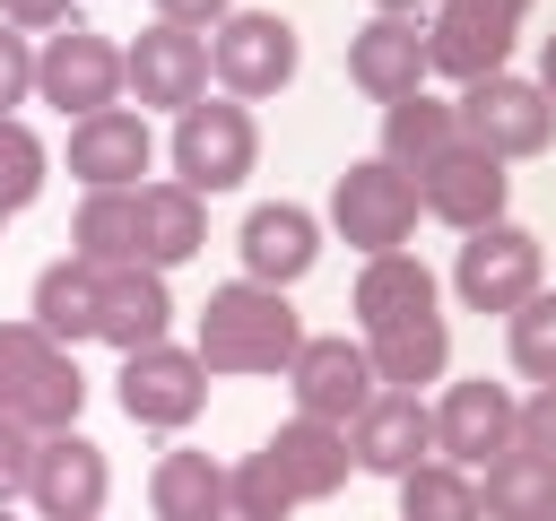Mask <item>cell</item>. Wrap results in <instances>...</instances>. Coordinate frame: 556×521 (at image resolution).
Returning <instances> with one entry per match:
<instances>
[{
	"label": "cell",
	"instance_id": "1",
	"mask_svg": "<svg viewBox=\"0 0 556 521\" xmlns=\"http://www.w3.org/2000/svg\"><path fill=\"white\" fill-rule=\"evenodd\" d=\"M304 347V321H295V304L278 295V287H252V278H235V287H217L208 304H200V365L208 373H287V356Z\"/></svg>",
	"mask_w": 556,
	"mask_h": 521
},
{
	"label": "cell",
	"instance_id": "2",
	"mask_svg": "<svg viewBox=\"0 0 556 521\" xmlns=\"http://www.w3.org/2000/svg\"><path fill=\"white\" fill-rule=\"evenodd\" d=\"M0 408L26 417L35 434H70L87 408V373L70 347H52L35 321H0Z\"/></svg>",
	"mask_w": 556,
	"mask_h": 521
},
{
	"label": "cell",
	"instance_id": "3",
	"mask_svg": "<svg viewBox=\"0 0 556 521\" xmlns=\"http://www.w3.org/2000/svg\"><path fill=\"white\" fill-rule=\"evenodd\" d=\"M200 43H208V78H217V96H235V104L278 96V87L295 78V61H304V43H295V26H287L278 9H226Z\"/></svg>",
	"mask_w": 556,
	"mask_h": 521
},
{
	"label": "cell",
	"instance_id": "4",
	"mask_svg": "<svg viewBox=\"0 0 556 521\" xmlns=\"http://www.w3.org/2000/svg\"><path fill=\"white\" fill-rule=\"evenodd\" d=\"M452 113H460V148H478V156H495V165L539 156V148L556 139V104H547V87H539V78H513V69L460 87Z\"/></svg>",
	"mask_w": 556,
	"mask_h": 521
},
{
	"label": "cell",
	"instance_id": "5",
	"mask_svg": "<svg viewBox=\"0 0 556 521\" xmlns=\"http://www.w3.org/2000/svg\"><path fill=\"white\" fill-rule=\"evenodd\" d=\"M252 156H261V130H252V104H235V96H200V104H182L174 113V182L182 191H235L243 174H252Z\"/></svg>",
	"mask_w": 556,
	"mask_h": 521
},
{
	"label": "cell",
	"instance_id": "6",
	"mask_svg": "<svg viewBox=\"0 0 556 521\" xmlns=\"http://www.w3.org/2000/svg\"><path fill=\"white\" fill-rule=\"evenodd\" d=\"M330 234L356 243L365 260H374V252H400V243L417 234V182L391 174L382 156H356V165L330 182Z\"/></svg>",
	"mask_w": 556,
	"mask_h": 521
},
{
	"label": "cell",
	"instance_id": "7",
	"mask_svg": "<svg viewBox=\"0 0 556 521\" xmlns=\"http://www.w3.org/2000/svg\"><path fill=\"white\" fill-rule=\"evenodd\" d=\"M539 269H547V252H539V234L513 226V217L478 226V234L452 252V287H460L469 313H521V304L539 295Z\"/></svg>",
	"mask_w": 556,
	"mask_h": 521
},
{
	"label": "cell",
	"instance_id": "8",
	"mask_svg": "<svg viewBox=\"0 0 556 521\" xmlns=\"http://www.w3.org/2000/svg\"><path fill=\"white\" fill-rule=\"evenodd\" d=\"M35 96H43L61 122H87V113L122 104V43H113V35H87V26L70 17V26L43 35V52H35Z\"/></svg>",
	"mask_w": 556,
	"mask_h": 521
},
{
	"label": "cell",
	"instance_id": "9",
	"mask_svg": "<svg viewBox=\"0 0 556 521\" xmlns=\"http://www.w3.org/2000/svg\"><path fill=\"white\" fill-rule=\"evenodd\" d=\"M200 408H208V365H200L191 347L156 339V347H130V356H122V417H130V425L174 434V425H191Z\"/></svg>",
	"mask_w": 556,
	"mask_h": 521
},
{
	"label": "cell",
	"instance_id": "10",
	"mask_svg": "<svg viewBox=\"0 0 556 521\" xmlns=\"http://www.w3.org/2000/svg\"><path fill=\"white\" fill-rule=\"evenodd\" d=\"M287 391H295V417H321V425L348 434L382 382H374V365H365V339H304V347L287 356Z\"/></svg>",
	"mask_w": 556,
	"mask_h": 521
},
{
	"label": "cell",
	"instance_id": "11",
	"mask_svg": "<svg viewBox=\"0 0 556 521\" xmlns=\"http://www.w3.org/2000/svg\"><path fill=\"white\" fill-rule=\"evenodd\" d=\"M513 408H521V399H513L504 382H486V373H478V382H443V399L426 408V417H434V460H452V469L478 478L486 460L513 452Z\"/></svg>",
	"mask_w": 556,
	"mask_h": 521
},
{
	"label": "cell",
	"instance_id": "12",
	"mask_svg": "<svg viewBox=\"0 0 556 521\" xmlns=\"http://www.w3.org/2000/svg\"><path fill=\"white\" fill-rule=\"evenodd\" d=\"M104 495H113V460H104V443H87L78 425H70V434H43L35 478H26V504H35L43 521H96Z\"/></svg>",
	"mask_w": 556,
	"mask_h": 521
},
{
	"label": "cell",
	"instance_id": "13",
	"mask_svg": "<svg viewBox=\"0 0 556 521\" xmlns=\"http://www.w3.org/2000/svg\"><path fill=\"white\" fill-rule=\"evenodd\" d=\"M122 87H130L139 104L182 113V104L208 96V43L182 35V26H139V35L122 43Z\"/></svg>",
	"mask_w": 556,
	"mask_h": 521
},
{
	"label": "cell",
	"instance_id": "14",
	"mask_svg": "<svg viewBox=\"0 0 556 521\" xmlns=\"http://www.w3.org/2000/svg\"><path fill=\"white\" fill-rule=\"evenodd\" d=\"M148 156H156V139H148V113H130V104H104V113L70 122V174L87 191H139Z\"/></svg>",
	"mask_w": 556,
	"mask_h": 521
},
{
	"label": "cell",
	"instance_id": "15",
	"mask_svg": "<svg viewBox=\"0 0 556 521\" xmlns=\"http://www.w3.org/2000/svg\"><path fill=\"white\" fill-rule=\"evenodd\" d=\"M504 200H513V174H504L495 156H478V148H452V156H434V165L417 174V208L443 217V226H460V234L495 226Z\"/></svg>",
	"mask_w": 556,
	"mask_h": 521
},
{
	"label": "cell",
	"instance_id": "16",
	"mask_svg": "<svg viewBox=\"0 0 556 521\" xmlns=\"http://www.w3.org/2000/svg\"><path fill=\"white\" fill-rule=\"evenodd\" d=\"M495 69H513V26H504V17H486V9L443 0V9L426 17V78L478 87V78H495Z\"/></svg>",
	"mask_w": 556,
	"mask_h": 521
},
{
	"label": "cell",
	"instance_id": "17",
	"mask_svg": "<svg viewBox=\"0 0 556 521\" xmlns=\"http://www.w3.org/2000/svg\"><path fill=\"white\" fill-rule=\"evenodd\" d=\"M348 452H356V469H374V478H408L417 460H434V417H426V399H417V391H374L365 417L348 425Z\"/></svg>",
	"mask_w": 556,
	"mask_h": 521
},
{
	"label": "cell",
	"instance_id": "18",
	"mask_svg": "<svg viewBox=\"0 0 556 521\" xmlns=\"http://www.w3.org/2000/svg\"><path fill=\"white\" fill-rule=\"evenodd\" d=\"M348 78L374 104H400L426 87V17H365L348 35Z\"/></svg>",
	"mask_w": 556,
	"mask_h": 521
},
{
	"label": "cell",
	"instance_id": "19",
	"mask_svg": "<svg viewBox=\"0 0 556 521\" xmlns=\"http://www.w3.org/2000/svg\"><path fill=\"white\" fill-rule=\"evenodd\" d=\"M313 260H321V217H313V208L261 200V208L243 217V278H252V287H278V295H287Z\"/></svg>",
	"mask_w": 556,
	"mask_h": 521
},
{
	"label": "cell",
	"instance_id": "20",
	"mask_svg": "<svg viewBox=\"0 0 556 521\" xmlns=\"http://www.w3.org/2000/svg\"><path fill=\"white\" fill-rule=\"evenodd\" d=\"M174 321V295H165V269L130 260V269H96V339L104 347H156Z\"/></svg>",
	"mask_w": 556,
	"mask_h": 521
},
{
	"label": "cell",
	"instance_id": "21",
	"mask_svg": "<svg viewBox=\"0 0 556 521\" xmlns=\"http://www.w3.org/2000/svg\"><path fill=\"white\" fill-rule=\"evenodd\" d=\"M261 452H269V469L287 478V495H295V504H330V495L348 486V469H356L348 434H339V425H321V417H287Z\"/></svg>",
	"mask_w": 556,
	"mask_h": 521
},
{
	"label": "cell",
	"instance_id": "22",
	"mask_svg": "<svg viewBox=\"0 0 556 521\" xmlns=\"http://www.w3.org/2000/svg\"><path fill=\"white\" fill-rule=\"evenodd\" d=\"M365 365H374V382H382V391L443 382V365H452V330H443V313H408V321L365 330Z\"/></svg>",
	"mask_w": 556,
	"mask_h": 521
},
{
	"label": "cell",
	"instance_id": "23",
	"mask_svg": "<svg viewBox=\"0 0 556 521\" xmlns=\"http://www.w3.org/2000/svg\"><path fill=\"white\" fill-rule=\"evenodd\" d=\"M452 148H460V113H452L443 96H426V87H417V96L382 104V148H374V156H382L391 174H408V182H417V174H426L434 156H452Z\"/></svg>",
	"mask_w": 556,
	"mask_h": 521
},
{
	"label": "cell",
	"instance_id": "24",
	"mask_svg": "<svg viewBox=\"0 0 556 521\" xmlns=\"http://www.w3.org/2000/svg\"><path fill=\"white\" fill-rule=\"evenodd\" d=\"M200 243H208L200 191H182V182H139V260H148V269H182Z\"/></svg>",
	"mask_w": 556,
	"mask_h": 521
},
{
	"label": "cell",
	"instance_id": "25",
	"mask_svg": "<svg viewBox=\"0 0 556 521\" xmlns=\"http://www.w3.org/2000/svg\"><path fill=\"white\" fill-rule=\"evenodd\" d=\"M26 321L52 339V347H70L78 356V339H96V269L87 260H52V269H35V295H26Z\"/></svg>",
	"mask_w": 556,
	"mask_h": 521
},
{
	"label": "cell",
	"instance_id": "26",
	"mask_svg": "<svg viewBox=\"0 0 556 521\" xmlns=\"http://www.w3.org/2000/svg\"><path fill=\"white\" fill-rule=\"evenodd\" d=\"M70 260L130 269L139 260V191H87L78 217H70Z\"/></svg>",
	"mask_w": 556,
	"mask_h": 521
},
{
	"label": "cell",
	"instance_id": "27",
	"mask_svg": "<svg viewBox=\"0 0 556 521\" xmlns=\"http://www.w3.org/2000/svg\"><path fill=\"white\" fill-rule=\"evenodd\" d=\"M148 504H156V521H235L226 512V469L208 452H165L148 469Z\"/></svg>",
	"mask_w": 556,
	"mask_h": 521
},
{
	"label": "cell",
	"instance_id": "28",
	"mask_svg": "<svg viewBox=\"0 0 556 521\" xmlns=\"http://www.w3.org/2000/svg\"><path fill=\"white\" fill-rule=\"evenodd\" d=\"M408 313H434V269L417 252H374L365 278H356V321L382 330V321H408Z\"/></svg>",
	"mask_w": 556,
	"mask_h": 521
},
{
	"label": "cell",
	"instance_id": "29",
	"mask_svg": "<svg viewBox=\"0 0 556 521\" xmlns=\"http://www.w3.org/2000/svg\"><path fill=\"white\" fill-rule=\"evenodd\" d=\"M478 504H486V521H556V469L530 452H504L478 469Z\"/></svg>",
	"mask_w": 556,
	"mask_h": 521
},
{
	"label": "cell",
	"instance_id": "30",
	"mask_svg": "<svg viewBox=\"0 0 556 521\" xmlns=\"http://www.w3.org/2000/svg\"><path fill=\"white\" fill-rule=\"evenodd\" d=\"M391 486H400V521H486L478 478L452 469V460H417V469L391 478Z\"/></svg>",
	"mask_w": 556,
	"mask_h": 521
},
{
	"label": "cell",
	"instance_id": "31",
	"mask_svg": "<svg viewBox=\"0 0 556 521\" xmlns=\"http://www.w3.org/2000/svg\"><path fill=\"white\" fill-rule=\"evenodd\" d=\"M226 512H235V521H287V512H295V495H287V478L269 469V452H243V460L226 469Z\"/></svg>",
	"mask_w": 556,
	"mask_h": 521
},
{
	"label": "cell",
	"instance_id": "32",
	"mask_svg": "<svg viewBox=\"0 0 556 521\" xmlns=\"http://www.w3.org/2000/svg\"><path fill=\"white\" fill-rule=\"evenodd\" d=\"M43 174H52L43 139H35V130H26L17 113H9V122H0V217H17V208H26L35 191H43Z\"/></svg>",
	"mask_w": 556,
	"mask_h": 521
},
{
	"label": "cell",
	"instance_id": "33",
	"mask_svg": "<svg viewBox=\"0 0 556 521\" xmlns=\"http://www.w3.org/2000/svg\"><path fill=\"white\" fill-rule=\"evenodd\" d=\"M513 373L521 382H556V295L547 287L513 313Z\"/></svg>",
	"mask_w": 556,
	"mask_h": 521
},
{
	"label": "cell",
	"instance_id": "34",
	"mask_svg": "<svg viewBox=\"0 0 556 521\" xmlns=\"http://www.w3.org/2000/svg\"><path fill=\"white\" fill-rule=\"evenodd\" d=\"M35 452H43V434H35L26 417H9V408H0V504H17V495H26Z\"/></svg>",
	"mask_w": 556,
	"mask_h": 521
},
{
	"label": "cell",
	"instance_id": "35",
	"mask_svg": "<svg viewBox=\"0 0 556 521\" xmlns=\"http://www.w3.org/2000/svg\"><path fill=\"white\" fill-rule=\"evenodd\" d=\"M513 452H530V460L556 469V382H539V391L513 408Z\"/></svg>",
	"mask_w": 556,
	"mask_h": 521
},
{
	"label": "cell",
	"instance_id": "36",
	"mask_svg": "<svg viewBox=\"0 0 556 521\" xmlns=\"http://www.w3.org/2000/svg\"><path fill=\"white\" fill-rule=\"evenodd\" d=\"M26 96H35V43H26L17 26H0V122H9Z\"/></svg>",
	"mask_w": 556,
	"mask_h": 521
},
{
	"label": "cell",
	"instance_id": "37",
	"mask_svg": "<svg viewBox=\"0 0 556 521\" xmlns=\"http://www.w3.org/2000/svg\"><path fill=\"white\" fill-rule=\"evenodd\" d=\"M0 26H17V35H43V26H70V0H0Z\"/></svg>",
	"mask_w": 556,
	"mask_h": 521
},
{
	"label": "cell",
	"instance_id": "38",
	"mask_svg": "<svg viewBox=\"0 0 556 521\" xmlns=\"http://www.w3.org/2000/svg\"><path fill=\"white\" fill-rule=\"evenodd\" d=\"M235 0H156V26H182V35H200V26H217Z\"/></svg>",
	"mask_w": 556,
	"mask_h": 521
},
{
	"label": "cell",
	"instance_id": "39",
	"mask_svg": "<svg viewBox=\"0 0 556 521\" xmlns=\"http://www.w3.org/2000/svg\"><path fill=\"white\" fill-rule=\"evenodd\" d=\"M443 0H374V17H434Z\"/></svg>",
	"mask_w": 556,
	"mask_h": 521
},
{
	"label": "cell",
	"instance_id": "40",
	"mask_svg": "<svg viewBox=\"0 0 556 521\" xmlns=\"http://www.w3.org/2000/svg\"><path fill=\"white\" fill-rule=\"evenodd\" d=\"M460 9H486V17H504V26H521V17H530V0H460Z\"/></svg>",
	"mask_w": 556,
	"mask_h": 521
},
{
	"label": "cell",
	"instance_id": "41",
	"mask_svg": "<svg viewBox=\"0 0 556 521\" xmlns=\"http://www.w3.org/2000/svg\"><path fill=\"white\" fill-rule=\"evenodd\" d=\"M539 87H547V104H556V35L539 43Z\"/></svg>",
	"mask_w": 556,
	"mask_h": 521
},
{
	"label": "cell",
	"instance_id": "42",
	"mask_svg": "<svg viewBox=\"0 0 556 521\" xmlns=\"http://www.w3.org/2000/svg\"><path fill=\"white\" fill-rule=\"evenodd\" d=\"M0 521H17V512H9V504H0Z\"/></svg>",
	"mask_w": 556,
	"mask_h": 521
}]
</instances>
